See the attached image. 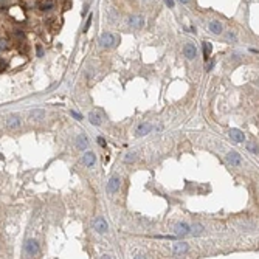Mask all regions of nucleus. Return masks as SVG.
<instances>
[{
	"label": "nucleus",
	"mask_w": 259,
	"mask_h": 259,
	"mask_svg": "<svg viewBox=\"0 0 259 259\" xmlns=\"http://www.w3.org/2000/svg\"><path fill=\"white\" fill-rule=\"evenodd\" d=\"M120 186H121V178H120L118 175L110 177V180L107 182V193H110V194L116 193V191L120 190Z\"/></svg>",
	"instance_id": "1"
},
{
	"label": "nucleus",
	"mask_w": 259,
	"mask_h": 259,
	"mask_svg": "<svg viewBox=\"0 0 259 259\" xmlns=\"http://www.w3.org/2000/svg\"><path fill=\"white\" fill-rule=\"evenodd\" d=\"M25 253H27L28 256H36V254L39 253V244H37L34 239L27 241V244H25Z\"/></svg>",
	"instance_id": "2"
},
{
	"label": "nucleus",
	"mask_w": 259,
	"mask_h": 259,
	"mask_svg": "<svg viewBox=\"0 0 259 259\" xmlns=\"http://www.w3.org/2000/svg\"><path fill=\"white\" fill-rule=\"evenodd\" d=\"M93 228H95V231H96V233H99V234H106V233H107V230H109L107 222H106L103 217L95 219V222H93Z\"/></svg>",
	"instance_id": "3"
},
{
	"label": "nucleus",
	"mask_w": 259,
	"mask_h": 259,
	"mask_svg": "<svg viewBox=\"0 0 259 259\" xmlns=\"http://www.w3.org/2000/svg\"><path fill=\"white\" fill-rule=\"evenodd\" d=\"M127 23H129V25L132 27V28H141V27H143L145 25V17L143 16H130L129 17V20H127Z\"/></svg>",
	"instance_id": "4"
},
{
	"label": "nucleus",
	"mask_w": 259,
	"mask_h": 259,
	"mask_svg": "<svg viewBox=\"0 0 259 259\" xmlns=\"http://www.w3.org/2000/svg\"><path fill=\"white\" fill-rule=\"evenodd\" d=\"M183 53H185V56L190 59V61L196 59V58H197V48H196V45H194V43H186L185 48H183Z\"/></svg>",
	"instance_id": "5"
},
{
	"label": "nucleus",
	"mask_w": 259,
	"mask_h": 259,
	"mask_svg": "<svg viewBox=\"0 0 259 259\" xmlns=\"http://www.w3.org/2000/svg\"><path fill=\"white\" fill-rule=\"evenodd\" d=\"M227 161L231 164V166H239V164L242 163V158L236 151H231V152L227 154Z\"/></svg>",
	"instance_id": "6"
},
{
	"label": "nucleus",
	"mask_w": 259,
	"mask_h": 259,
	"mask_svg": "<svg viewBox=\"0 0 259 259\" xmlns=\"http://www.w3.org/2000/svg\"><path fill=\"white\" fill-rule=\"evenodd\" d=\"M99 42H101V45L103 47H113L115 45V36L112 34V33H104L103 36H101V39H99Z\"/></svg>",
	"instance_id": "7"
},
{
	"label": "nucleus",
	"mask_w": 259,
	"mask_h": 259,
	"mask_svg": "<svg viewBox=\"0 0 259 259\" xmlns=\"http://www.w3.org/2000/svg\"><path fill=\"white\" fill-rule=\"evenodd\" d=\"M174 230H175V234H177V236H183V234H188V233L191 231V227L188 225L186 222H178V223L175 225Z\"/></svg>",
	"instance_id": "8"
},
{
	"label": "nucleus",
	"mask_w": 259,
	"mask_h": 259,
	"mask_svg": "<svg viewBox=\"0 0 259 259\" xmlns=\"http://www.w3.org/2000/svg\"><path fill=\"white\" fill-rule=\"evenodd\" d=\"M230 138H231L233 141H236V143H244L245 135H244V132H241L239 129H231V130H230Z\"/></svg>",
	"instance_id": "9"
},
{
	"label": "nucleus",
	"mask_w": 259,
	"mask_h": 259,
	"mask_svg": "<svg viewBox=\"0 0 259 259\" xmlns=\"http://www.w3.org/2000/svg\"><path fill=\"white\" fill-rule=\"evenodd\" d=\"M6 126H8L9 129H19V127H20V116H17V115H11V116H8V120H6Z\"/></svg>",
	"instance_id": "10"
},
{
	"label": "nucleus",
	"mask_w": 259,
	"mask_h": 259,
	"mask_svg": "<svg viewBox=\"0 0 259 259\" xmlns=\"http://www.w3.org/2000/svg\"><path fill=\"white\" fill-rule=\"evenodd\" d=\"M76 146H78V149H82V151L88 148V138H87L85 133L78 135V138H76Z\"/></svg>",
	"instance_id": "11"
},
{
	"label": "nucleus",
	"mask_w": 259,
	"mask_h": 259,
	"mask_svg": "<svg viewBox=\"0 0 259 259\" xmlns=\"http://www.w3.org/2000/svg\"><path fill=\"white\" fill-rule=\"evenodd\" d=\"M82 163L85 164L87 168H92L93 164H95V154H93V152H85L82 155Z\"/></svg>",
	"instance_id": "12"
},
{
	"label": "nucleus",
	"mask_w": 259,
	"mask_h": 259,
	"mask_svg": "<svg viewBox=\"0 0 259 259\" xmlns=\"http://www.w3.org/2000/svg\"><path fill=\"white\" fill-rule=\"evenodd\" d=\"M151 130H152V124H149V123L140 124L138 129H137V135H138V137H143V135H148Z\"/></svg>",
	"instance_id": "13"
},
{
	"label": "nucleus",
	"mask_w": 259,
	"mask_h": 259,
	"mask_svg": "<svg viewBox=\"0 0 259 259\" xmlns=\"http://www.w3.org/2000/svg\"><path fill=\"white\" fill-rule=\"evenodd\" d=\"M186 251H188V244H185V242H178V244L172 245V253L174 254H182V253H186Z\"/></svg>",
	"instance_id": "14"
},
{
	"label": "nucleus",
	"mask_w": 259,
	"mask_h": 259,
	"mask_svg": "<svg viewBox=\"0 0 259 259\" xmlns=\"http://www.w3.org/2000/svg\"><path fill=\"white\" fill-rule=\"evenodd\" d=\"M208 27H209L211 33H214V34H219V33H222V23H220L219 20H211Z\"/></svg>",
	"instance_id": "15"
},
{
	"label": "nucleus",
	"mask_w": 259,
	"mask_h": 259,
	"mask_svg": "<svg viewBox=\"0 0 259 259\" xmlns=\"http://www.w3.org/2000/svg\"><path fill=\"white\" fill-rule=\"evenodd\" d=\"M88 120L93 126H99L101 124V115L98 112H90L88 113Z\"/></svg>",
	"instance_id": "16"
},
{
	"label": "nucleus",
	"mask_w": 259,
	"mask_h": 259,
	"mask_svg": "<svg viewBox=\"0 0 259 259\" xmlns=\"http://www.w3.org/2000/svg\"><path fill=\"white\" fill-rule=\"evenodd\" d=\"M45 116V110H42V109H34L33 112H31V115H30V118L31 120H34V121H39V120H42Z\"/></svg>",
	"instance_id": "17"
},
{
	"label": "nucleus",
	"mask_w": 259,
	"mask_h": 259,
	"mask_svg": "<svg viewBox=\"0 0 259 259\" xmlns=\"http://www.w3.org/2000/svg\"><path fill=\"white\" fill-rule=\"evenodd\" d=\"M211 51H213V45H211L209 42H203V56H205V61L209 59Z\"/></svg>",
	"instance_id": "18"
},
{
	"label": "nucleus",
	"mask_w": 259,
	"mask_h": 259,
	"mask_svg": "<svg viewBox=\"0 0 259 259\" xmlns=\"http://www.w3.org/2000/svg\"><path fill=\"white\" fill-rule=\"evenodd\" d=\"M53 8V2H42L40 5H39V9L40 11H50Z\"/></svg>",
	"instance_id": "19"
},
{
	"label": "nucleus",
	"mask_w": 259,
	"mask_h": 259,
	"mask_svg": "<svg viewBox=\"0 0 259 259\" xmlns=\"http://www.w3.org/2000/svg\"><path fill=\"white\" fill-rule=\"evenodd\" d=\"M191 231H194L196 234H199V233H202V231H203V227H202L200 223H194V225L191 227Z\"/></svg>",
	"instance_id": "20"
},
{
	"label": "nucleus",
	"mask_w": 259,
	"mask_h": 259,
	"mask_svg": "<svg viewBox=\"0 0 259 259\" xmlns=\"http://www.w3.org/2000/svg\"><path fill=\"white\" fill-rule=\"evenodd\" d=\"M92 20H93V16L90 14V16H88V19L85 20V27H84V30H82L84 33H87V31H88V28H90V25H92Z\"/></svg>",
	"instance_id": "21"
},
{
	"label": "nucleus",
	"mask_w": 259,
	"mask_h": 259,
	"mask_svg": "<svg viewBox=\"0 0 259 259\" xmlns=\"http://www.w3.org/2000/svg\"><path fill=\"white\" fill-rule=\"evenodd\" d=\"M124 161H126V163H132V161H135V154H133V152H129V154L126 155Z\"/></svg>",
	"instance_id": "22"
},
{
	"label": "nucleus",
	"mask_w": 259,
	"mask_h": 259,
	"mask_svg": "<svg viewBox=\"0 0 259 259\" xmlns=\"http://www.w3.org/2000/svg\"><path fill=\"white\" fill-rule=\"evenodd\" d=\"M3 50H8V40L6 39L0 40V51H3Z\"/></svg>",
	"instance_id": "23"
},
{
	"label": "nucleus",
	"mask_w": 259,
	"mask_h": 259,
	"mask_svg": "<svg viewBox=\"0 0 259 259\" xmlns=\"http://www.w3.org/2000/svg\"><path fill=\"white\" fill-rule=\"evenodd\" d=\"M227 39H228V40H236V34H234L233 31H228V34H227Z\"/></svg>",
	"instance_id": "24"
},
{
	"label": "nucleus",
	"mask_w": 259,
	"mask_h": 259,
	"mask_svg": "<svg viewBox=\"0 0 259 259\" xmlns=\"http://www.w3.org/2000/svg\"><path fill=\"white\" fill-rule=\"evenodd\" d=\"M247 148H248V149H250L251 152H254V154H257V146H254L253 143H250V145H248Z\"/></svg>",
	"instance_id": "25"
},
{
	"label": "nucleus",
	"mask_w": 259,
	"mask_h": 259,
	"mask_svg": "<svg viewBox=\"0 0 259 259\" xmlns=\"http://www.w3.org/2000/svg\"><path fill=\"white\" fill-rule=\"evenodd\" d=\"M98 143H99L103 148H106V146H107V145H106V140H104L103 137H99V138H98Z\"/></svg>",
	"instance_id": "26"
},
{
	"label": "nucleus",
	"mask_w": 259,
	"mask_h": 259,
	"mask_svg": "<svg viewBox=\"0 0 259 259\" xmlns=\"http://www.w3.org/2000/svg\"><path fill=\"white\" fill-rule=\"evenodd\" d=\"M36 48H37V56L40 58V56L43 54V50H42V45H37V47H36Z\"/></svg>",
	"instance_id": "27"
},
{
	"label": "nucleus",
	"mask_w": 259,
	"mask_h": 259,
	"mask_svg": "<svg viewBox=\"0 0 259 259\" xmlns=\"http://www.w3.org/2000/svg\"><path fill=\"white\" fill-rule=\"evenodd\" d=\"M5 67H6V62H5L3 59H0V72H2V70H5Z\"/></svg>",
	"instance_id": "28"
},
{
	"label": "nucleus",
	"mask_w": 259,
	"mask_h": 259,
	"mask_svg": "<svg viewBox=\"0 0 259 259\" xmlns=\"http://www.w3.org/2000/svg\"><path fill=\"white\" fill-rule=\"evenodd\" d=\"M164 3H166L169 8H174V0H164Z\"/></svg>",
	"instance_id": "29"
},
{
	"label": "nucleus",
	"mask_w": 259,
	"mask_h": 259,
	"mask_svg": "<svg viewBox=\"0 0 259 259\" xmlns=\"http://www.w3.org/2000/svg\"><path fill=\"white\" fill-rule=\"evenodd\" d=\"M72 115L75 116V118H76V120H82V116H81V115H79L78 112H72Z\"/></svg>",
	"instance_id": "30"
},
{
	"label": "nucleus",
	"mask_w": 259,
	"mask_h": 259,
	"mask_svg": "<svg viewBox=\"0 0 259 259\" xmlns=\"http://www.w3.org/2000/svg\"><path fill=\"white\" fill-rule=\"evenodd\" d=\"M214 68V61H211L209 64H208V67H206V70H213Z\"/></svg>",
	"instance_id": "31"
},
{
	"label": "nucleus",
	"mask_w": 259,
	"mask_h": 259,
	"mask_svg": "<svg viewBox=\"0 0 259 259\" xmlns=\"http://www.w3.org/2000/svg\"><path fill=\"white\" fill-rule=\"evenodd\" d=\"M180 2H182V3H188V2H190V0H180Z\"/></svg>",
	"instance_id": "32"
}]
</instances>
